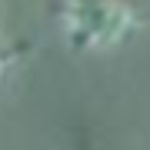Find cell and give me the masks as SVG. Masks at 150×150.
<instances>
[{"label":"cell","instance_id":"obj_1","mask_svg":"<svg viewBox=\"0 0 150 150\" xmlns=\"http://www.w3.org/2000/svg\"><path fill=\"white\" fill-rule=\"evenodd\" d=\"M60 27L70 50L97 54V50L120 47L140 27V20L127 0H64Z\"/></svg>","mask_w":150,"mask_h":150},{"label":"cell","instance_id":"obj_2","mask_svg":"<svg viewBox=\"0 0 150 150\" xmlns=\"http://www.w3.org/2000/svg\"><path fill=\"white\" fill-rule=\"evenodd\" d=\"M4 64H7V60H4V54H0V70H4Z\"/></svg>","mask_w":150,"mask_h":150}]
</instances>
